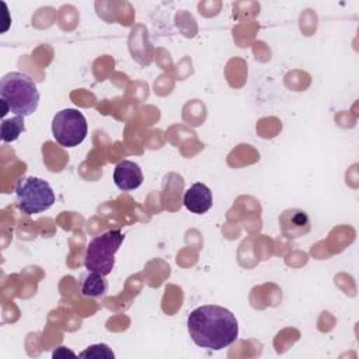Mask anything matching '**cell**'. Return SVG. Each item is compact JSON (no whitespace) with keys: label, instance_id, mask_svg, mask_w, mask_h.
<instances>
[{"label":"cell","instance_id":"1","mask_svg":"<svg viewBox=\"0 0 359 359\" xmlns=\"http://www.w3.org/2000/svg\"><path fill=\"white\" fill-rule=\"evenodd\" d=\"M191 339L201 348L222 351L238 337L236 316L217 304H205L191 311L187 320Z\"/></svg>","mask_w":359,"mask_h":359},{"label":"cell","instance_id":"2","mask_svg":"<svg viewBox=\"0 0 359 359\" xmlns=\"http://www.w3.org/2000/svg\"><path fill=\"white\" fill-rule=\"evenodd\" d=\"M1 116L10 111L18 116L32 115L39 104V91L35 81L21 73L10 72L0 80Z\"/></svg>","mask_w":359,"mask_h":359},{"label":"cell","instance_id":"3","mask_svg":"<svg viewBox=\"0 0 359 359\" xmlns=\"http://www.w3.org/2000/svg\"><path fill=\"white\" fill-rule=\"evenodd\" d=\"M123 234L121 230H108L101 236L94 237L86 248L84 266L87 271H94L102 275H109L115 265V254L119 250Z\"/></svg>","mask_w":359,"mask_h":359},{"label":"cell","instance_id":"4","mask_svg":"<svg viewBox=\"0 0 359 359\" xmlns=\"http://www.w3.org/2000/svg\"><path fill=\"white\" fill-rule=\"evenodd\" d=\"M17 208L25 215H36L48 210L55 203L50 185L38 177H24L15 187Z\"/></svg>","mask_w":359,"mask_h":359},{"label":"cell","instance_id":"5","mask_svg":"<svg viewBox=\"0 0 359 359\" xmlns=\"http://www.w3.org/2000/svg\"><path fill=\"white\" fill-rule=\"evenodd\" d=\"M52 135L62 147H76L87 136V119L79 109H62L52 119Z\"/></svg>","mask_w":359,"mask_h":359},{"label":"cell","instance_id":"6","mask_svg":"<svg viewBox=\"0 0 359 359\" xmlns=\"http://www.w3.org/2000/svg\"><path fill=\"white\" fill-rule=\"evenodd\" d=\"M279 227L285 237L297 238L307 234L311 229L307 213L299 208H290L280 213Z\"/></svg>","mask_w":359,"mask_h":359},{"label":"cell","instance_id":"7","mask_svg":"<svg viewBox=\"0 0 359 359\" xmlns=\"http://www.w3.org/2000/svg\"><path fill=\"white\" fill-rule=\"evenodd\" d=\"M114 182L121 191H135L143 182L142 168L135 161L122 160L115 165Z\"/></svg>","mask_w":359,"mask_h":359},{"label":"cell","instance_id":"8","mask_svg":"<svg viewBox=\"0 0 359 359\" xmlns=\"http://www.w3.org/2000/svg\"><path fill=\"white\" fill-rule=\"evenodd\" d=\"M185 208L195 215L206 213L213 205L212 191L202 182L192 184L184 194Z\"/></svg>","mask_w":359,"mask_h":359},{"label":"cell","instance_id":"9","mask_svg":"<svg viewBox=\"0 0 359 359\" xmlns=\"http://www.w3.org/2000/svg\"><path fill=\"white\" fill-rule=\"evenodd\" d=\"M107 280L105 275L88 271L87 275L83 276L81 285H80V292L86 297H100L107 292Z\"/></svg>","mask_w":359,"mask_h":359},{"label":"cell","instance_id":"10","mask_svg":"<svg viewBox=\"0 0 359 359\" xmlns=\"http://www.w3.org/2000/svg\"><path fill=\"white\" fill-rule=\"evenodd\" d=\"M24 130H25V126H24V118L22 116L15 115L14 118L1 121L0 135H1V140L4 143H10V142L17 140Z\"/></svg>","mask_w":359,"mask_h":359},{"label":"cell","instance_id":"11","mask_svg":"<svg viewBox=\"0 0 359 359\" xmlns=\"http://www.w3.org/2000/svg\"><path fill=\"white\" fill-rule=\"evenodd\" d=\"M79 356L80 358H87V359H114L115 358L114 352L105 344L91 345L86 351H83Z\"/></svg>","mask_w":359,"mask_h":359},{"label":"cell","instance_id":"12","mask_svg":"<svg viewBox=\"0 0 359 359\" xmlns=\"http://www.w3.org/2000/svg\"><path fill=\"white\" fill-rule=\"evenodd\" d=\"M67 355H69V356H73V358L76 356V353H74L73 351L67 349L66 346H59V348L53 352L52 356H53V358H63V356H67Z\"/></svg>","mask_w":359,"mask_h":359}]
</instances>
